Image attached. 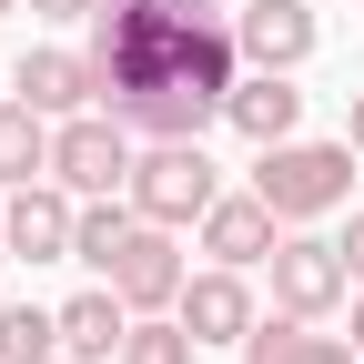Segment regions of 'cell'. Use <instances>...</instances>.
Listing matches in <instances>:
<instances>
[{
    "label": "cell",
    "mask_w": 364,
    "mask_h": 364,
    "mask_svg": "<svg viewBox=\"0 0 364 364\" xmlns=\"http://www.w3.org/2000/svg\"><path fill=\"white\" fill-rule=\"evenodd\" d=\"M354 142H263L253 162V193L284 213V223H314V213H344L354 203Z\"/></svg>",
    "instance_id": "obj_1"
},
{
    "label": "cell",
    "mask_w": 364,
    "mask_h": 364,
    "mask_svg": "<svg viewBox=\"0 0 364 364\" xmlns=\"http://www.w3.org/2000/svg\"><path fill=\"white\" fill-rule=\"evenodd\" d=\"M132 122L122 112H71L51 132V182H71L81 203H102V193H132Z\"/></svg>",
    "instance_id": "obj_2"
},
{
    "label": "cell",
    "mask_w": 364,
    "mask_h": 364,
    "mask_svg": "<svg viewBox=\"0 0 364 364\" xmlns=\"http://www.w3.org/2000/svg\"><path fill=\"white\" fill-rule=\"evenodd\" d=\"M132 203H142L152 223H203L223 203V172L203 142H152L142 162H132Z\"/></svg>",
    "instance_id": "obj_3"
},
{
    "label": "cell",
    "mask_w": 364,
    "mask_h": 364,
    "mask_svg": "<svg viewBox=\"0 0 364 364\" xmlns=\"http://www.w3.org/2000/svg\"><path fill=\"white\" fill-rule=\"evenodd\" d=\"M344 294H354V263H344L334 233H284V243H273V304H284V314L324 324Z\"/></svg>",
    "instance_id": "obj_4"
},
{
    "label": "cell",
    "mask_w": 364,
    "mask_h": 364,
    "mask_svg": "<svg viewBox=\"0 0 364 364\" xmlns=\"http://www.w3.org/2000/svg\"><path fill=\"white\" fill-rule=\"evenodd\" d=\"M71 223H81V193H71V182H11V203H0L11 263H71Z\"/></svg>",
    "instance_id": "obj_5"
},
{
    "label": "cell",
    "mask_w": 364,
    "mask_h": 364,
    "mask_svg": "<svg viewBox=\"0 0 364 364\" xmlns=\"http://www.w3.org/2000/svg\"><path fill=\"white\" fill-rule=\"evenodd\" d=\"M102 284L132 304V314H162V304H182V284H193V273H182V253H172V223H132V243L112 253V273H102Z\"/></svg>",
    "instance_id": "obj_6"
},
{
    "label": "cell",
    "mask_w": 364,
    "mask_h": 364,
    "mask_svg": "<svg viewBox=\"0 0 364 364\" xmlns=\"http://www.w3.org/2000/svg\"><path fill=\"white\" fill-rule=\"evenodd\" d=\"M233 41H243L253 71H304L314 61V11H304V0H243Z\"/></svg>",
    "instance_id": "obj_7"
},
{
    "label": "cell",
    "mask_w": 364,
    "mask_h": 364,
    "mask_svg": "<svg viewBox=\"0 0 364 364\" xmlns=\"http://www.w3.org/2000/svg\"><path fill=\"white\" fill-rule=\"evenodd\" d=\"M182 324H193L203 344H243L263 314H253V294H243V263H213V273H193V284H182Z\"/></svg>",
    "instance_id": "obj_8"
},
{
    "label": "cell",
    "mask_w": 364,
    "mask_h": 364,
    "mask_svg": "<svg viewBox=\"0 0 364 364\" xmlns=\"http://www.w3.org/2000/svg\"><path fill=\"white\" fill-rule=\"evenodd\" d=\"M122 122H132V132H152V142H203V132L223 122V91H213V81H193V71H172V81H162V91H142Z\"/></svg>",
    "instance_id": "obj_9"
},
{
    "label": "cell",
    "mask_w": 364,
    "mask_h": 364,
    "mask_svg": "<svg viewBox=\"0 0 364 364\" xmlns=\"http://www.w3.org/2000/svg\"><path fill=\"white\" fill-rule=\"evenodd\" d=\"M273 243H284V213H273L263 193H223L203 213V253L213 263H273Z\"/></svg>",
    "instance_id": "obj_10"
},
{
    "label": "cell",
    "mask_w": 364,
    "mask_h": 364,
    "mask_svg": "<svg viewBox=\"0 0 364 364\" xmlns=\"http://www.w3.org/2000/svg\"><path fill=\"white\" fill-rule=\"evenodd\" d=\"M21 102L31 112H51V122H71V112H91L102 102V71H91V51H21Z\"/></svg>",
    "instance_id": "obj_11"
},
{
    "label": "cell",
    "mask_w": 364,
    "mask_h": 364,
    "mask_svg": "<svg viewBox=\"0 0 364 364\" xmlns=\"http://www.w3.org/2000/svg\"><path fill=\"white\" fill-rule=\"evenodd\" d=\"M223 122H233L253 152H263V142H294V122H304L294 71H243V81H233V102H223Z\"/></svg>",
    "instance_id": "obj_12"
},
{
    "label": "cell",
    "mask_w": 364,
    "mask_h": 364,
    "mask_svg": "<svg viewBox=\"0 0 364 364\" xmlns=\"http://www.w3.org/2000/svg\"><path fill=\"white\" fill-rule=\"evenodd\" d=\"M122 334H132V304L112 284H91V294L61 304V354L71 364H122Z\"/></svg>",
    "instance_id": "obj_13"
},
{
    "label": "cell",
    "mask_w": 364,
    "mask_h": 364,
    "mask_svg": "<svg viewBox=\"0 0 364 364\" xmlns=\"http://www.w3.org/2000/svg\"><path fill=\"white\" fill-rule=\"evenodd\" d=\"M51 112H31L21 102V91H11V102H0V182H41V172H51Z\"/></svg>",
    "instance_id": "obj_14"
},
{
    "label": "cell",
    "mask_w": 364,
    "mask_h": 364,
    "mask_svg": "<svg viewBox=\"0 0 364 364\" xmlns=\"http://www.w3.org/2000/svg\"><path fill=\"white\" fill-rule=\"evenodd\" d=\"M132 223H142V203H122V193H102V203H81V223H71V263H91V273H112V253L132 243Z\"/></svg>",
    "instance_id": "obj_15"
},
{
    "label": "cell",
    "mask_w": 364,
    "mask_h": 364,
    "mask_svg": "<svg viewBox=\"0 0 364 364\" xmlns=\"http://www.w3.org/2000/svg\"><path fill=\"white\" fill-rule=\"evenodd\" d=\"M51 354H61L51 304H0V364H51Z\"/></svg>",
    "instance_id": "obj_16"
},
{
    "label": "cell",
    "mask_w": 364,
    "mask_h": 364,
    "mask_svg": "<svg viewBox=\"0 0 364 364\" xmlns=\"http://www.w3.org/2000/svg\"><path fill=\"white\" fill-rule=\"evenodd\" d=\"M193 354H203V334L182 324V314L172 324L162 314H132V334H122V364H193Z\"/></svg>",
    "instance_id": "obj_17"
},
{
    "label": "cell",
    "mask_w": 364,
    "mask_h": 364,
    "mask_svg": "<svg viewBox=\"0 0 364 364\" xmlns=\"http://www.w3.org/2000/svg\"><path fill=\"white\" fill-rule=\"evenodd\" d=\"M294 334H304V314H263V324L243 334V364H284V354H294Z\"/></svg>",
    "instance_id": "obj_18"
},
{
    "label": "cell",
    "mask_w": 364,
    "mask_h": 364,
    "mask_svg": "<svg viewBox=\"0 0 364 364\" xmlns=\"http://www.w3.org/2000/svg\"><path fill=\"white\" fill-rule=\"evenodd\" d=\"M284 364H364V354H354V334H314V324H304Z\"/></svg>",
    "instance_id": "obj_19"
},
{
    "label": "cell",
    "mask_w": 364,
    "mask_h": 364,
    "mask_svg": "<svg viewBox=\"0 0 364 364\" xmlns=\"http://www.w3.org/2000/svg\"><path fill=\"white\" fill-rule=\"evenodd\" d=\"M41 21H102V0H31Z\"/></svg>",
    "instance_id": "obj_20"
},
{
    "label": "cell",
    "mask_w": 364,
    "mask_h": 364,
    "mask_svg": "<svg viewBox=\"0 0 364 364\" xmlns=\"http://www.w3.org/2000/svg\"><path fill=\"white\" fill-rule=\"evenodd\" d=\"M334 243H344V263H354V284H364V213L344 223V233H334Z\"/></svg>",
    "instance_id": "obj_21"
},
{
    "label": "cell",
    "mask_w": 364,
    "mask_h": 364,
    "mask_svg": "<svg viewBox=\"0 0 364 364\" xmlns=\"http://www.w3.org/2000/svg\"><path fill=\"white\" fill-rule=\"evenodd\" d=\"M344 142L364 152V91H354V102H344Z\"/></svg>",
    "instance_id": "obj_22"
},
{
    "label": "cell",
    "mask_w": 364,
    "mask_h": 364,
    "mask_svg": "<svg viewBox=\"0 0 364 364\" xmlns=\"http://www.w3.org/2000/svg\"><path fill=\"white\" fill-rule=\"evenodd\" d=\"M354 354H364V284H354Z\"/></svg>",
    "instance_id": "obj_23"
},
{
    "label": "cell",
    "mask_w": 364,
    "mask_h": 364,
    "mask_svg": "<svg viewBox=\"0 0 364 364\" xmlns=\"http://www.w3.org/2000/svg\"><path fill=\"white\" fill-rule=\"evenodd\" d=\"M11 11H21V0H0V21H11Z\"/></svg>",
    "instance_id": "obj_24"
},
{
    "label": "cell",
    "mask_w": 364,
    "mask_h": 364,
    "mask_svg": "<svg viewBox=\"0 0 364 364\" xmlns=\"http://www.w3.org/2000/svg\"><path fill=\"white\" fill-rule=\"evenodd\" d=\"M0 263H11V233H0Z\"/></svg>",
    "instance_id": "obj_25"
},
{
    "label": "cell",
    "mask_w": 364,
    "mask_h": 364,
    "mask_svg": "<svg viewBox=\"0 0 364 364\" xmlns=\"http://www.w3.org/2000/svg\"><path fill=\"white\" fill-rule=\"evenodd\" d=\"M51 364H71V354H51Z\"/></svg>",
    "instance_id": "obj_26"
}]
</instances>
